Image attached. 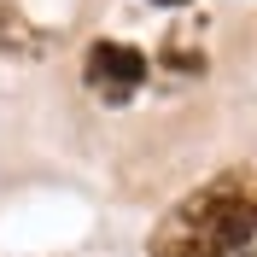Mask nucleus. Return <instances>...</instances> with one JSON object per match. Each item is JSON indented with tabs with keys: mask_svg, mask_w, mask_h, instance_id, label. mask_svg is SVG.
<instances>
[{
	"mask_svg": "<svg viewBox=\"0 0 257 257\" xmlns=\"http://www.w3.org/2000/svg\"><path fill=\"white\" fill-rule=\"evenodd\" d=\"M146 257H257V170H222L187 193L158 222Z\"/></svg>",
	"mask_w": 257,
	"mask_h": 257,
	"instance_id": "nucleus-1",
	"label": "nucleus"
},
{
	"mask_svg": "<svg viewBox=\"0 0 257 257\" xmlns=\"http://www.w3.org/2000/svg\"><path fill=\"white\" fill-rule=\"evenodd\" d=\"M146 76H152V59L141 47H128V41H94V47L82 53V82L105 105H128V99L141 94Z\"/></svg>",
	"mask_w": 257,
	"mask_h": 257,
	"instance_id": "nucleus-2",
	"label": "nucleus"
}]
</instances>
